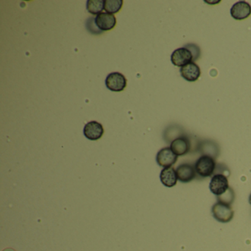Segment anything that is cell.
<instances>
[{
    "label": "cell",
    "mask_w": 251,
    "mask_h": 251,
    "mask_svg": "<svg viewBox=\"0 0 251 251\" xmlns=\"http://www.w3.org/2000/svg\"><path fill=\"white\" fill-rule=\"evenodd\" d=\"M83 133L89 140H98L103 135V127L98 122L91 121L85 126L84 128H83Z\"/></svg>",
    "instance_id": "30bf717a"
},
{
    "label": "cell",
    "mask_w": 251,
    "mask_h": 251,
    "mask_svg": "<svg viewBox=\"0 0 251 251\" xmlns=\"http://www.w3.org/2000/svg\"><path fill=\"white\" fill-rule=\"evenodd\" d=\"M105 86L112 92H122L127 86V80L122 73H112L107 76Z\"/></svg>",
    "instance_id": "277c9868"
},
{
    "label": "cell",
    "mask_w": 251,
    "mask_h": 251,
    "mask_svg": "<svg viewBox=\"0 0 251 251\" xmlns=\"http://www.w3.org/2000/svg\"><path fill=\"white\" fill-rule=\"evenodd\" d=\"M161 183L167 187H173L177 183V176L176 170L173 167H167L161 170L160 174Z\"/></svg>",
    "instance_id": "4fadbf2b"
},
{
    "label": "cell",
    "mask_w": 251,
    "mask_h": 251,
    "mask_svg": "<svg viewBox=\"0 0 251 251\" xmlns=\"http://www.w3.org/2000/svg\"><path fill=\"white\" fill-rule=\"evenodd\" d=\"M213 217L220 223H226L230 222L233 217V211L230 205L217 202L212 206Z\"/></svg>",
    "instance_id": "7a4b0ae2"
},
{
    "label": "cell",
    "mask_w": 251,
    "mask_h": 251,
    "mask_svg": "<svg viewBox=\"0 0 251 251\" xmlns=\"http://www.w3.org/2000/svg\"><path fill=\"white\" fill-rule=\"evenodd\" d=\"M216 163L211 155H203L200 157L195 164L197 174L202 177H210L214 174Z\"/></svg>",
    "instance_id": "6da1fadb"
},
{
    "label": "cell",
    "mask_w": 251,
    "mask_h": 251,
    "mask_svg": "<svg viewBox=\"0 0 251 251\" xmlns=\"http://www.w3.org/2000/svg\"><path fill=\"white\" fill-rule=\"evenodd\" d=\"M251 14V6L245 1H239L232 6L230 15L236 20H243Z\"/></svg>",
    "instance_id": "ba28073f"
},
{
    "label": "cell",
    "mask_w": 251,
    "mask_h": 251,
    "mask_svg": "<svg viewBox=\"0 0 251 251\" xmlns=\"http://www.w3.org/2000/svg\"><path fill=\"white\" fill-rule=\"evenodd\" d=\"M86 8L90 14L98 15L104 9L103 0H88Z\"/></svg>",
    "instance_id": "9a60e30c"
},
{
    "label": "cell",
    "mask_w": 251,
    "mask_h": 251,
    "mask_svg": "<svg viewBox=\"0 0 251 251\" xmlns=\"http://www.w3.org/2000/svg\"><path fill=\"white\" fill-rule=\"evenodd\" d=\"M249 202H250V204H251V195H250V197H249Z\"/></svg>",
    "instance_id": "e0dca14e"
},
{
    "label": "cell",
    "mask_w": 251,
    "mask_h": 251,
    "mask_svg": "<svg viewBox=\"0 0 251 251\" xmlns=\"http://www.w3.org/2000/svg\"><path fill=\"white\" fill-rule=\"evenodd\" d=\"M180 75L189 82H195L201 77V71L199 66L195 63H189L180 70Z\"/></svg>",
    "instance_id": "8fae6325"
},
{
    "label": "cell",
    "mask_w": 251,
    "mask_h": 251,
    "mask_svg": "<svg viewBox=\"0 0 251 251\" xmlns=\"http://www.w3.org/2000/svg\"><path fill=\"white\" fill-rule=\"evenodd\" d=\"M194 60L193 53L186 48H180L176 50L172 53L171 61L176 67H184L186 64L192 62Z\"/></svg>",
    "instance_id": "3957f363"
},
{
    "label": "cell",
    "mask_w": 251,
    "mask_h": 251,
    "mask_svg": "<svg viewBox=\"0 0 251 251\" xmlns=\"http://www.w3.org/2000/svg\"><path fill=\"white\" fill-rule=\"evenodd\" d=\"M95 23L100 30L102 31H108V30H112L115 27L117 20L114 14L102 12L95 17Z\"/></svg>",
    "instance_id": "8992f818"
},
{
    "label": "cell",
    "mask_w": 251,
    "mask_h": 251,
    "mask_svg": "<svg viewBox=\"0 0 251 251\" xmlns=\"http://www.w3.org/2000/svg\"><path fill=\"white\" fill-rule=\"evenodd\" d=\"M190 142L186 136H181L174 139L170 145L172 151L177 156L187 154L190 151Z\"/></svg>",
    "instance_id": "7c38bea8"
},
{
    "label": "cell",
    "mask_w": 251,
    "mask_h": 251,
    "mask_svg": "<svg viewBox=\"0 0 251 251\" xmlns=\"http://www.w3.org/2000/svg\"><path fill=\"white\" fill-rule=\"evenodd\" d=\"M123 0H105L104 10L108 14H117L123 7Z\"/></svg>",
    "instance_id": "5bb4252c"
},
{
    "label": "cell",
    "mask_w": 251,
    "mask_h": 251,
    "mask_svg": "<svg viewBox=\"0 0 251 251\" xmlns=\"http://www.w3.org/2000/svg\"><path fill=\"white\" fill-rule=\"evenodd\" d=\"M176 170L177 179L182 183H189L196 177L195 167L188 163L180 164Z\"/></svg>",
    "instance_id": "9c48e42d"
},
{
    "label": "cell",
    "mask_w": 251,
    "mask_h": 251,
    "mask_svg": "<svg viewBox=\"0 0 251 251\" xmlns=\"http://www.w3.org/2000/svg\"><path fill=\"white\" fill-rule=\"evenodd\" d=\"M177 160L176 155L170 148H164L158 151L156 155V161L158 165L164 168L171 167L176 164Z\"/></svg>",
    "instance_id": "52a82bcc"
},
{
    "label": "cell",
    "mask_w": 251,
    "mask_h": 251,
    "mask_svg": "<svg viewBox=\"0 0 251 251\" xmlns=\"http://www.w3.org/2000/svg\"><path fill=\"white\" fill-rule=\"evenodd\" d=\"M235 199V193L233 189L229 187V189L223 194L222 195L217 197V201L222 203L226 204V205H230L233 203Z\"/></svg>",
    "instance_id": "2e32d148"
},
{
    "label": "cell",
    "mask_w": 251,
    "mask_h": 251,
    "mask_svg": "<svg viewBox=\"0 0 251 251\" xmlns=\"http://www.w3.org/2000/svg\"><path fill=\"white\" fill-rule=\"evenodd\" d=\"M210 191L216 196L224 194L229 189L227 177L223 174H216L211 177L209 183Z\"/></svg>",
    "instance_id": "5b68a950"
}]
</instances>
